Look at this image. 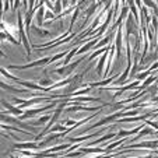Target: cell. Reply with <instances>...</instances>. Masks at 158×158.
I'll return each instance as SVG.
<instances>
[{"mask_svg":"<svg viewBox=\"0 0 158 158\" xmlns=\"http://www.w3.org/2000/svg\"><path fill=\"white\" fill-rule=\"evenodd\" d=\"M70 3H72V6H76V4H77V0H72Z\"/></svg>","mask_w":158,"mask_h":158,"instance_id":"836d02e7","label":"cell"},{"mask_svg":"<svg viewBox=\"0 0 158 158\" xmlns=\"http://www.w3.org/2000/svg\"><path fill=\"white\" fill-rule=\"evenodd\" d=\"M53 84V80H51V78H42V80H39V85L42 87H49Z\"/></svg>","mask_w":158,"mask_h":158,"instance_id":"4316f807","label":"cell"},{"mask_svg":"<svg viewBox=\"0 0 158 158\" xmlns=\"http://www.w3.org/2000/svg\"><path fill=\"white\" fill-rule=\"evenodd\" d=\"M146 125H151V126H152V129H155V130H157V129H158L157 123H155V122H152V120H147V119H146Z\"/></svg>","mask_w":158,"mask_h":158,"instance_id":"4dcf8cb0","label":"cell"},{"mask_svg":"<svg viewBox=\"0 0 158 158\" xmlns=\"http://www.w3.org/2000/svg\"><path fill=\"white\" fill-rule=\"evenodd\" d=\"M99 2H101V0H97V3H99ZM99 4H101V3H99Z\"/></svg>","mask_w":158,"mask_h":158,"instance_id":"e575fe53","label":"cell"},{"mask_svg":"<svg viewBox=\"0 0 158 158\" xmlns=\"http://www.w3.org/2000/svg\"><path fill=\"white\" fill-rule=\"evenodd\" d=\"M30 31L36 32V34H38V36H41V38H46V36L51 35V32H49L48 30H42V28H39V27H35V25H31Z\"/></svg>","mask_w":158,"mask_h":158,"instance_id":"d6986e66","label":"cell"},{"mask_svg":"<svg viewBox=\"0 0 158 158\" xmlns=\"http://www.w3.org/2000/svg\"><path fill=\"white\" fill-rule=\"evenodd\" d=\"M0 88L2 89H6L9 93H14V94H24V93H28V89H21V88H17L14 85H10V84L4 83V81L0 80Z\"/></svg>","mask_w":158,"mask_h":158,"instance_id":"4fadbf2b","label":"cell"},{"mask_svg":"<svg viewBox=\"0 0 158 158\" xmlns=\"http://www.w3.org/2000/svg\"><path fill=\"white\" fill-rule=\"evenodd\" d=\"M51 116H52L51 114H46V115H44V116H41L35 123H34V126H42V125H45V123H48L49 119H51Z\"/></svg>","mask_w":158,"mask_h":158,"instance_id":"cb8c5ba5","label":"cell"},{"mask_svg":"<svg viewBox=\"0 0 158 158\" xmlns=\"http://www.w3.org/2000/svg\"><path fill=\"white\" fill-rule=\"evenodd\" d=\"M51 2H56V0H51Z\"/></svg>","mask_w":158,"mask_h":158,"instance_id":"d590c367","label":"cell"},{"mask_svg":"<svg viewBox=\"0 0 158 158\" xmlns=\"http://www.w3.org/2000/svg\"><path fill=\"white\" fill-rule=\"evenodd\" d=\"M44 18H45V6H41L36 10V23H38L39 27L44 25Z\"/></svg>","mask_w":158,"mask_h":158,"instance_id":"ac0fdd59","label":"cell"},{"mask_svg":"<svg viewBox=\"0 0 158 158\" xmlns=\"http://www.w3.org/2000/svg\"><path fill=\"white\" fill-rule=\"evenodd\" d=\"M0 122L2 123H7V125H14V126H18L21 129H28L30 131H34L32 127H30L28 125H25L24 122L21 119H18L17 116H13V115H9L7 110H3V112H0Z\"/></svg>","mask_w":158,"mask_h":158,"instance_id":"7a4b0ae2","label":"cell"},{"mask_svg":"<svg viewBox=\"0 0 158 158\" xmlns=\"http://www.w3.org/2000/svg\"><path fill=\"white\" fill-rule=\"evenodd\" d=\"M150 116V114L144 115H134V116H122V119H116L115 122H122V123H131V122H143Z\"/></svg>","mask_w":158,"mask_h":158,"instance_id":"ba28073f","label":"cell"},{"mask_svg":"<svg viewBox=\"0 0 158 158\" xmlns=\"http://www.w3.org/2000/svg\"><path fill=\"white\" fill-rule=\"evenodd\" d=\"M115 52H116L118 59H120V53H122V35H123V27L122 24L116 28V32H115Z\"/></svg>","mask_w":158,"mask_h":158,"instance_id":"52a82bcc","label":"cell"},{"mask_svg":"<svg viewBox=\"0 0 158 158\" xmlns=\"http://www.w3.org/2000/svg\"><path fill=\"white\" fill-rule=\"evenodd\" d=\"M62 6L63 7H67V6H69V0H62Z\"/></svg>","mask_w":158,"mask_h":158,"instance_id":"d6a6232c","label":"cell"},{"mask_svg":"<svg viewBox=\"0 0 158 158\" xmlns=\"http://www.w3.org/2000/svg\"><path fill=\"white\" fill-rule=\"evenodd\" d=\"M78 148H80L84 154H94V155L105 154V148H101V147H98V148H93L91 146H87V147H83V148H81V147H78Z\"/></svg>","mask_w":158,"mask_h":158,"instance_id":"5bb4252c","label":"cell"},{"mask_svg":"<svg viewBox=\"0 0 158 158\" xmlns=\"http://www.w3.org/2000/svg\"><path fill=\"white\" fill-rule=\"evenodd\" d=\"M24 148V150H38V143L36 141H25V143H14L13 150Z\"/></svg>","mask_w":158,"mask_h":158,"instance_id":"7c38bea8","label":"cell"},{"mask_svg":"<svg viewBox=\"0 0 158 158\" xmlns=\"http://www.w3.org/2000/svg\"><path fill=\"white\" fill-rule=\"evenodd\" d=\"M146 78H147V80L144 81L143 84H140V85H139V88H137L139 91H141V89L147 88V87H148L150 84H152V83H154L155 80H157V77H155V74H152V76H148V77H146Z\"/></svg>","mask_w":158,"mask_h":158,"instance_id":"44dd1931","label":"cell"},{"mask_svg":"<svg viewBox=\"0 0 158 158\" xmlns=\"http://www.w3.org/2000/svg\"><path fill=\"white\" fill-rule=\"evenodd\" d=\"M51 57H44V59L35 60V62H30L27 64H9L7 69L10 70H25V69H31V67H42V66L49 64Z\"/></svg>","mask_w":158,"mask_h":158,"instance_id":"8992f818","label":"cell"},{"mask_svg":"<svg viewBox=\"0 0 158 158\" xmlns=\"http://www.w3.org/2000/svg\"><path fill=\"white\" fill-rule=\"evenodd\" d=\"M62 0H56L55 2V10H53V13H55V15H56V13H62Z\"/></svg>","mask_w":158,"mask_h":158,"instance_id":"83f0119b","label":"cell"},{"mask_svg":"<svg viewBox=\"0 0 158 158\" xmlns=\"http://www.w3.org/2000/svg\"><path fill=\"white\" fill-rule=\"evenodd\" d=\"M99 39H101V38L95 36V38H93L91 41L85 42V45H84V46H81V48H78V49H77V53H76V55H84V53H87L88 51H91V49L94 48V45H95L97 42L99 41Z\"/></svg>","mask_w":158,"mask_h":158,"instance_id":"8fae6325","label":"cell"},{"mask_svg":"<svg viewBox=\"0 0 158 158\" xmlns=\"http://www.w3.org/2000/svg\"><path fill=\"white\" fill-rule=\"evenodd\" d=\"M99 6H101V4H99V3H93V4H91V6L88 7V9L85 10V11H84V13H85V18H84V24H83V27H84V25H87V23H88L89 17H91V15H93L94 13L97 11V9H98Z\"/></svg>","mask_w":158,"mask_h":158,"instance_id":"9a60e30c","label":"cell"},{"mask_svg":"<svg viewBox=\"0 0 158 158\" xmlns=\"http://www.w3.org/2000/svg\"><path fill=\"white\" fill-rule=\"evenodd\" d=\"M150 74H151V70H147V72H143V73H139V74L137 76H136V80H140V81H143L144 80V78H146V77H148V76Z\"/></svg>","mask_w":158,"mask_h":158,"instance_id":"d4e9b609","label":"cell"},{"mask_svg":"<svg viewBox=\"0 0 158 158\" xmlns=\"http://www.w3.org/2000/svg\"><path fill=\"white\" fill-rule=\"evenodd\" d=\"M57 102H59V99H55V101H49V104L46 105V106H41V108H32V109H30V108H27V110H24V114H23V115H20V116H18V119H21V120L32 119V118H35L36 115L42 114V112H46V110H48V109H51V108L57 106Z\"/></svg>","mask_w":158,"mask_h":158,"instance_id":"6da1fadb","label":"cell"},{"mask_svg":"<svg viewBox=\"0 0 158 158\" xmlns=\"http://www.w3.org/2000/svg\"><path fill=\"white\" fill-rule=\"evenodd\" d=\"M157 147V140H152V141H144V143H140V144H131V146H123L120 148H130V150H136V148H152L155 150Z\"/></svg>","mask_w":158,"mask_h":158,"instance_id":"30bf717a","label":"cell"},{"mask_svg":"<svg viewBox=\"0 0 158 158\" xmlns=\"http://www.w3.org/2000/svg\"><path fill=\"white\" fill-rule=\"evenodd\" d=\"M109 51V49H108ZM108 51H105L104 52V55L101 56V59L98 60V63H97V74L98 76H102V69H104V64H105V62H106V57H108Z\"/></svg>","mask_w":158,"mask_h":158,"instance_id":"2e32d148","label":"cell"},{"mask_svg":"<svg viewBox=\"0 0 158 158\" xmlns=\"http://www.w3.org/2000/svg\"><path fill=\"white\" fill-rule=\"evenodd\" d=\"M115 134H116V133H108V134H105L104 137L97 139V140H94V141H89L88 146H97V144H101V143H104V141H106V140L115 139Z\"/></svg>","mask_w":158,"mask_h":158,"instance_id":"e0dca14e","label":"cell"},{"mask_svg":"<svg viewBox=\"0 0 158 158\" xmlns=\"http://www.w3.org/2000/svg\"><path fill=\"white\" fill-rule=\"evenodd\" d=\"M84 60V57H80V59L74 60V62L72 63H67V64L62 66V67H59V69H53L51 73H53V74H57V76H62V77H69V74H72L73 72H74V69L77 67L78 64H80L81 62Z\"/></svg>","mask_w":158,"mask_h":158,"instance_id":"3957f363","label":"cell"},{"mask_svg":"<svg viewBox=\"0 0 158 158\" xmlns=\"http://www.w3.org/2000/svg\"><path fill=\"white\" fill-rule=\"evenodd\" d=\"M32 15H34V10H27L25 11V27H27V32H30L31 23H32Z\"/></svg>","mask_w":158,"mask_h":158,"instance_id":"ffe728a7","label":"cell"},{"mask_svg":"<svg viewBox=\"0 0 158 158\" xmlns=\"http://www.w3.org/2000/svg\"><path fill=\"white\" fill-rule=\"evenodd\" d=\"M123 116V110L120 109V110H116V114H112V115H108V116H105V118H102V119H99L97 123H94V125H91L88 129H84L81 133H85V131H89L91 129H94V127H101V126H104V125H108V123H114L116 119H119V118H122Z\"/></svg>","mask_w":158,"mask_h":158,"instance_id":"277c9868","label":"cell"},{"mask_svg":"<svg viewBox=\"0 0 158 158\" xmlns=\"http://www.w3.org/2000/svg\"><path fill=\"white\" fill-rule=\"evenodd\" d=\"M150 20H151V25H152V32H157V17H155V15H152L151 18H150Z\"/></svg>","mask_w":158,"mask_h":158,"instance_id":"f546056e","label":"cell"},{"mask_svg":"<svg viewBox=\"0 0 158 158\" xmlns=\"http://www.w3.org/2000/svg\"><path fill=\"white\" fill-rule=\"evenodd\" d=\"M144 4H146V7H150V9L152 10H157V4H155L154 0H143Z\"/></svg>","mask_w":158,"mask_h":158,"instance_id":"f1b7e54d","label":"cell"},{"mask_svg":"<svg viewBox=\"0 0 158 158\" xmlns=\"http://www.w3.org/2000/svg\"><path fill=\"white\" fill-rule=\"evenodd\" d=\"M55 17H56V15H55V13L52 11V10H49V9H46L45 10V20H55Z\"/></svg>","mask_w":158,"mask_h":158,"instance_id":"484cf974","label":"cell"},{"mask_svg":"<svg viewBox=\"0 0 158 158\" xmlns=\"http://www.w3.org/2000/svg\"><path fill=\"white\" fill-rule=\"evenodd\" d=\"M2 105L6 108V110L9 112L10 115H13V116H17L18 118L20 115L24 114V109H21V108H18V106H14V105L9 104V102L4 101V99H2Z\"/></svg>","mask_w":158,"mask_h":158,"instance_id":"9c48e42d","label":"cell"},{"mask_svg":"<svg viewBox=\"0 0 158 158\" xmlns=\"http://www.w3.org/2000/svg\"><path fill=\"white\" fill-rule=\"evenodd\" d=\"M97 116V114H94V115H91V116H88V118H84V119H81V120H78V122H80V126L81 125H84V123H87V122H89V120L91 119H94V118ZM74 126H70V127H67V130H66V134H69L70 131H73L74 130Z\"/></svg>","mask_w":158,"mask_h":158,"instance_id":"603a6c76","label":"cell"},{"mask_svg":"<svg viewBox=\"0 0 158 158\" xmlns=\"http://www.w3.org/2000/svg\"><path fill=\"white\" fill-rule=\"evenodd\" d=\"M9 7H10V2H9V0H6V2H4V11H7V10H9Z\"/></svg>","mask_w":158,"mask_h":158,"instance_id":"1f68e13d","label":"cell"},{"mask_svg":"<svg viewBox=\"0 0 158 158\" xmlns=\"http://www.w3.org/2000/svg\"><path fill=\"white\" fill-rule=\"evenodd\" d=\"M109 46H110V45H109ZM109 46H104V48L95 49V51H94V53H91V55H89V56H88V62H91V60H94L97 56H99V55H102L105 51H108V49H109Z\"/></svg>","mask_w":158,"mask_h":158,"instance_id":"7402d4cb","label":"cell"},{"mask_svg":"<svg viewBox=\"0 0 158 158\" xmlns=\"http://www.w3.org/2000/svg\"><path fill=\"white\" fill-rule=\"evenodd\" d=\"M17 18H18V34H20V41L24 42V48H25V52H27V55L31 53V45H30V41H28V36L27 34H25L24 31V21H23V13L21 11H17Z\"/></svg>","mask_w":158,"mask_h":158,"instance_id":"5b68a950","label":"cell"}]
</instances>
